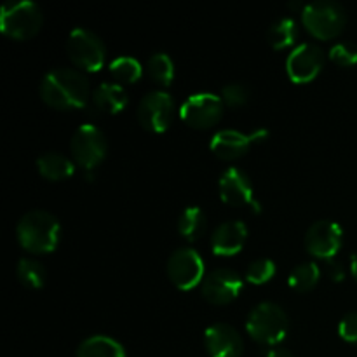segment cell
<instances>
[{
  "label": "cell",
  "mask_w": 357,
  "mask_h": 357,
  "mask_svg": "<svg viewBox=\"0 0 357 357\" xmlns=\"http://www.w3.org/2000/svg\"><path fill=\"white\" fill-rule=\"evenodd\" d=\"M40 98L54 108H82L89 101V80L80 70L58 66L42 77Z\"/></svg>",
  "instance_id": "1"
},
{
  "label": "cell",
  "mask_w": 357,
  "mask_h": 357,
  "mask_svg": "<svg viewBox=\"0 0 357 357\" xmlns=\"http://www.w3.org/2000/svg\"><path fill=\"white\" fill-rule=\"evenodd\" d=\"M174 115L173 96L166 91H149L138 103V121L146 131L162 132Z\"/></svg>",
  "instance_id": "9"
},
{
  "label": "cell",
  "mask_w": 357,
  "mask_h": 357,
  "mask_svg": "<svg viewBox=\"0 0 357 357\" xmlns=\"http://www.w3.org/2000/svg\"><path fill=\"white\" fill-rule=\"evenodd\" d=\"M59 220L45 209H31L20 218L16 236L21 246L33 253H51L59 243Z\"/></svg>",
  "instance_id": "2"
},
{
  "label": "cell",
  "mask_w": 357,
  "mask_h": 357,
  "mask_svg": "<svg viewBox=\"0 0 357 357\" xmlns=\"http://www.w3.org/2000/svg\"><path fill=\"white\" fill-rule=\"evenodd\" d=\"M206 215L199 206H188L178 218V232L187 241H195L204 234Z\"/></svg>",
  "instance_id": "21"
},
{
  "label": "cell",
  "mask_w": 357,
  "mask_h": 357,
  "mask_svg": "<svg viewBox=\"0 0 357 357\" xmlns=\"http://www.w3.org/2000/svg\"><path fill=\"white\" fill-rule=\"evenodd\" d=\"M77 357H126V349L115 338L107 335H93L80 342Z\"/></svg>",
  "instance_id": "19"
},
{
  "label": "cell",
  "mask_w": 357,
  "mask_h": 357,
  "mask_svg": "<svg viewBox=\"0 0 357 357\" xmlns=\"http://www.w3.org/2000/svg\"><path fill=\"white\" fill-rule=\"evenodd\" d=\"M338 333L344 340L357 344V310L349 312L342 317L340 324H338Z\"/></svg>",
  "instance_id": "30"
},
{
  "label": "cell",
  "mask_w": 357,
  "mask_h": 357,
  "mask_svg": "<svg viewBox=\"0 0 357 357\" xmlns=\"http://www.w3.org/2000/svg\"><path fill=\"white\" fill-rule=\"evenodd\" d=\"M324 65V51L319 44L302 42L288 54L286 72L293 82L305 84L319 75Z\"/></svg>",
  "instance_id": "10"
},
{
  "label": "cell",
  "mask_w": 357,
  "mask_h": 357,
  "mask_svg": "<svg viewBox=\"0 0 357 357\" xmlns=\"http://www.w3.org/2000/svg\"><path fill=\"white\" fill-rule=\"evenodd\" d=\"M37 169L47 180H65L75 171V162L65 153L45 152L37 159Z\"/></svg>",
  "instance_id": "20"
},
{
  "label": "cell",
  "mask_w": 357,
  "mask_h": 357,
  "mask_svg": "<svg viewBox=\"0 0 357 357\" xmlns=\"http://www.w3.org/2000/svg\"><path fill=\"white\" fill-rule=\"evenodd\" d=\"M108 70L122 84L136 82L143 73L142 63L136 58H132V56H117V58L110 61Z\"/></svg>",
  "instance_id": "26"
},
{
  "label": "cell",
  "mask_w": 357,
  "mask_h": 357,
  "mask_svg": "<svg viewBox=\"0 0 357 357\" xmlns=\"http://www.w3.org/2000/svg\"><path fill=\"white\" fill-rule=\"evenodd\" d=\"M248 237L246 223L241 220H229L223 222L213 230L211 250L220 257H232L243 250Z\"/></svg>",
  "instance_id": "16"
},
{
  "label": "cell",
  "mask_w": 357,
  "mask_h": 357,
  "mask_svg": "<svg viewBox=\"0 0 357 357\" xmlns=\"http://www.w3.org/2000/svg\"><path fill=\"white\" fill-rule=\"evenodd\" d=\"M73 160L86 171L94 169L107 155V138L94 124H80L70 139Z\"/></svg>",
  "instance_id": "7"
},
{
  "label": "cell",
  "mask_w": 357,
  "mask_h": 357,
  "mask_svg": "<svg viewBox=\"0 0 357 357\" xmlns=\"http://www.w3.org/2000/svg\"><path fill=\"white\" fill-rule=\"evenodd\" d=\"M223 114L222 96L215 93H197L188 96L181 103L180 115L188 126L206 129L216 124Z\"/></svg>",
  "instance_id": "11"
},
{
  "label": "cell",
  "mask_w": 357,
  "mask_h": 357,
  "mask_svg": "<svg viewBox=\"0 0 357 357\" xmlns=\"http://www.w3.org/2000/svg\"><path fill=\"white\" fill-rule=\"evenodd\" d=\"M16 274L17 279L23 286L31 289H38L44 286L45 281V268L40 261L33 260V258H21L17 261V267H16Z\"/></svg>",
  "instance_id": "25"
},
{
  "label": "cell",
  "mask_w": 357,
  "mask_h": 357,
  "mask_svg": "<svg viewBox=\"0 0 357 357\" xmlns=\"http://www.w3.org/2000/svg\"><path fill=\"white\" fill-rule=\"evenodd\" d=\"M275 274V264L271 258H257L246 268V279L253 284L268 282Z\"/></svg>",
  "instance_id": "27"
},
{
  "label": "cell",
  "mask_w": 357,
  "mask_h": 357,
  "mask_svg": "<svg viewBox=\"0 0 357 357\" xmlns=\"http://www.w3.org/2000/svg\"><path fill=\"white\" fill-rule=\"evenodd\" d=\"M344 243V230L333 220H317L307 229L305 248L317 258H333Z\"/></svg>",
  "instance_id": "13"
},
{
  "label": "cell",
  "mask_w": 357,
  "mask_h": 357,
  "mask_svg": "<svg viewBox=\"0 0 357 357\" xmlns=\"http://www.w3.org/2000/svg\"><path fill=\"white\" fill-rule=\"evenodd\" d=\"M253 145L250 135L237 131V129H220L211 138V152L220 159H237L244 155L248 149Z\"/></svg>",
  "instance_id": "17"
},
{
  "label": "cell",
  "mask_w": 357,
  "mask_h": 357,
  "mask_svg": "<svg viewBox=\"0 0 357 357\" xmlns=\"http://www.w3.org/2000/svg\"><path fill=\"white\" fill-rule=\"evenodd\" d=\"M267 357H295V356H293V352L289 351V349L282 347V345H275V347H272L271 351H268Z\"/></svg>",
  "instance_id": "32"
},
{
  "label": "cell",
  "mask_w": 357,
  "mask_h": 357,
  "mask_svg": "<svg viewBox=\"0 0 357 357\" xmlns=\"http://www.w3.org/2000/svg\"><path fill=\"white\" fill-rule=\"evenodd\" d=\"M250 98V89L243 82H230L222 89V100L229 107H241Z\"/></svg>",
  "instance_id": "29"
},
{
  "label": "cell",
  "mask_w": 357,
  "mask_h": 357,
  "mask_svg": "<svg viewBox=\"0 0 357 357\" xmlns=\"http://www.w3.org/2000/svg\"><path fill=\"white\" fill-rule=\"evenodd\" d=\"M324 268H326V274L330 275L333 281H344L345 268L344 265H342V261H338L335 257L324 260Z\"/></svg>",
  "instance_id": "31"
},
{
  "label": "cell",
  "mask_w": 357,
  "mask_h": 357,
  "mask_svg": "<svg viewBox=\"0 0 357 357\" xmlns=\"http://www.w3.org/2000/svg\"><path fill=\"white\" fill-rule=\"evenodd\" d=\"M298 35V28H296V21L293 17L284 16L275 20L268 28V42L274 49H284L293 45Z\"/></svg>",
  "instance_id": "22"
},
{
  "label": "cell",
  "mask_w": 357,
  "mask_h": 357,
  "mask_svg": "<svg viewBox=\"0 0 357 357\" xmlns=\"http://www.w3.org/2000/svg\"><path fill=\"white\" fill-rule=\"evenodd\" d=\"M66 51L73 65L86 72H98L105 65V58H107L103 40L93 30L84 26H77L70 31Z\"/></svg>",
  "instance_id": "6"
},
{
  "label": "cell",
  "mask_w": 357,
  "mask_h": 357,
  "mask_svg": "<svg viewBox=\"0 0 357 357\" xmlns=\"http://www.w3.org/2000/svg\"><path fill=\"white\" fill-rule=\"evenodd\" d=\"M146 73L160 86H169L174 77V63L167 52H153L146 61Z\"/></svg>",
  "instance_id": "24"
},
{
  "label": "cell",
  "mask_w": 357,
  "mask_h": 357,
  "mask_svg": "<svg viewBox=\"0 0 357 357\" xmlns=\"http://www.w3.org/2000/svg\"><path fill=\"white\" fill-rule=\"evenodd\" d=\"M302 23L314 37L328 40L344 30L347 14L342 3L335 0H316L302 9Z\"/></svg>",
  "instance_id": "4"
},
{
  "label": "cell",
  "mask_w": 357,
  "mask_h": 357,
  "mask_svg": "<svg viewBox=\"0 0 357 357\" xmlns=\"http://www.w3.org/2000/svg\"><path fill=\"white\" fill-rule=\"evenodd\" d=\"M220 197L230 206H253L257 213H260V204L255 201L253 183L244 169L237 166H229L222 173L218 181Z\"/></svg>",
  "instance_id": "14"
},
{
  "label": "cell",
  "mask_w": 357,
  "mask_h": 357,
  "mask_svg": "<svg viewBox=\"0 0 357 357\" xmlns=\"http://www.w3.org/2000/svg\"><path fill=\"white\" fill-rule=\"evenodd\" d=\"M267 136H268L267 129H255V131L250 135V138H251V143H260V142H265Z\"/></svg>",
  "instance_id": "33"
},
{
  "label": "cell",
  "mask_w": 357,
  "mask_h": 357,
  "mask_svg": "<svg viewBox=\"0 0 357 357\" xmlns=\"http://www.w3.org/2000/svg\"><path fill=\"white\" fill-rule=\"evenodd\" d=\"M91 103L96 110L107 112V114H119L128 105V93L124 87L117 82H101L93 91Z\"/></svg>",
  "instance_id": "18"
},
{
  "label": "cell",
  "mask_w": 357,
  "mask_h": 357,
  "mask_svg": "<svg viewBox=\"0 0 357 357\" xmlns=\"http://www.w3.org/2000/svg\"><path fill=\"white\" fill-rule=\"evenodd\" d=\"M243 289V278L239 272L227 267L213 268L209 274L204 275L201 282V293L208 302L223 305L239 296Z\"/></svg>",
  "instance_id": "12"
},
{
  "label": "cell",
  "mask_w": 357,
  "mask_h": 357,
  "mask_svg": "<svg viewBox=\"0 0 357 357\" xmlns=\"http://www.w3.org/2000/svg\"><path fill=\"white\" fill-rule=\"evenodd\" d=\"M321 278V268L316 261L298 264L289 274V286L296 291H309L317 284Z\"/></svg>",
  "instance_id": "23"
},
{
  "label": "cell",
  "mask_w": 357,
  "mask_h": 357,
  "mask_svg": "<svg viewBox=\"0 0 357 357\" xmlns=\"http://www.w3.org/2000/svg\"><path fill=\"white\" fill-rule=\"evenodd\" d=\"M42 10L37 2L33 0H16V2H7L2 6L0 14V28L9 37L23 40L30 38L42 26Z\"/></svg>",
  "instance_id": "5"
},
{
  "label": "cell",
  "mask_w": 357,
  "mask_h": 357,
  "mask_svg": "<svg viewBox=\"0 0 357 357\" xmlns=\"http://www.w3.org/2000/svg\"><path fill=\"white\" fill-rule=\"evenodd\" d=\"M167 275L180 289H192L204 279V260L194 248H178L167 258Z\"/></svg>",
  "instance_id": "8"
},
{
  "label": "cell",
  "mask_w": 357,
  "mask_h": 357,
  "mask_svg": "<svg viewBox=\"0 0 357 357\" xmlns=\"http://www.w3.org/2000/svg\"><path fill=\"white\" fill-rule=\"evenodd\" d=\"M351 272L354 275V279L357 281V253H354L351 257Z\"/></svg>",
  "instance_id": "34"
},
{
  "label": "cell",
  "mask_w": 357,
  "mask_h": 357,
  "mask_svg": "<svg viewBox=\"0 0 357 357\" xmlns=\"http://www.w3.org/2000/svg\"><path fill=\"white\" fill-rule=\"evenodd\" d=\"M330 58L340 66H351L357 63V45L354 42L342 40L331 45Z\"/></svg>",
  "instance_id": "28"
},
{
  "label": "cell",
  "mask_w": 357,
  "mask_h": 357,
  "mask_svg": "<svg viewBox=\"0 0 357 357\" xmlns=\"http://www.w3.org/2000/svg\"><path fill=\"white\" fill-rule=\"evenodd\" d=\"M204 344L211 357H241L244 342L239 331L227 323H216L206 330Z\"/></svg>",
  "instance_id": "15"
},
{
  "label": "cell",
  "mask_w": 357,
  "mask_h": 357,
  "mask_svg": "<svg viewBox=\"0 0 357 357\" xmlns=\"http://www.w3.org/2000/svg\"><path fill=\"white\" fill-rule=\"evenodd\" d=\"M288 314L274 302H261L250 312L246 330L253 340L264 345H278L288 333Z\"/></svg>",
  "instance_id": "3"
}]
</instances>
